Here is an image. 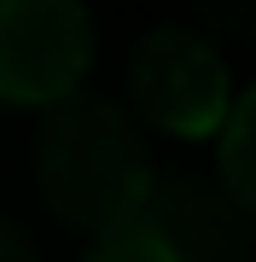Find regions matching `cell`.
<instances>
[{
  "label": "cell",
  "mask_w": 256,
  "mask_h": 262,
  "mask_svg": "<svg viewBox=\"0 0 256 262\" xmlns=\"http://www.w3.org/2000/svg\"><path fill=\"white\" fill-rule=\"evenodd\" d=\"M152 158L146 134L123 105L99 94H70L47 105L35 128V187L58 222L105 233L140 215L152 192Z\"/></svg>",
  "instance_id": "6da1fadb"
},
{
  "label": "cell",
  "mask_w": 256,
  "mask_h": 262,
  "mask_svg": "<svg viewBox=\"0 0 256 262\" xmlns=\"http://www.w3.org/2000/svg\"><path fill=\"white\" fill-rule=\"evenodd\" d=\"M128 105L134 122H152L175 140H204L233 105V76L221 47L192 24H157L128 53Z\"/></svg>",
  "instance_id": "7a4b0ae2"
},
{
  "label": "cell",
  "mask_w": 256,
  "mask_h": 262,
  "mask_svg": "<svg viewBox=\"0 0 256 262\" xmlns=\"http://www.w3.org/2000/svg\"><path fill=\"white\" fill-rule=\"evenodd\" d=\"M94 70V18L82 0H0V99L58 105Z\"/></svg>",
  "instance_id": "3957f363"
},
{
  "label": "cell",
  "mask_w": 256,
  "mask_h": 262,
  "mask_svg": "<svg viewBox=\"0 0 256 262\" xmlns=\"http://www.w3.org/2000/svg\"><path fill=\"white\" fill-rule=\"evenodd\" d=\"M140 222L169 245L175 262H256L250 210H239L221 181H204V175L152 181Z\"/></svg>",
  "instance_id": "277c9868"
},
{
  "label": "cell",
  "mask_w": 256,
  "mask_h": 262,
  "mask_svg": "<svg viewBox=\"0 0 256 262\" xmlns=\"http://www.w3.org/2000/svg\"><path fill=\"white\" fill-rule=\"evenodd\" d=\"M216 169L239 210L256 215V88H245L216 128Z\"/></svg>",
  "instance_id": "5b68a950"
},
{
  "label": "cell",
  "mask_w": 256,
  "mask_h": 262,
  "mask_svg": "<svg viewBox=\"0 0 256 262\" xmlns=\"http://www.w3.org/2000/svg\"><path fill=\"white\" fill-rule=\"evenodd\" d=\"M82 262H175V256H169V245H163L152 227L134 215V222H123V227L94 233V245H87Z\"/></svg>",
  "instance_id": "8992f818"
},
{
  "label": "cell",
  "mask_w": 256,
  "mask_h": 262,
  "mask_svg": "<svg viewBox=\"0 0 256 262\" xmlns=\"http://www.w3.org/2000/svg\"><path fill=\"white\" fill-rule=\"evenodd\" d=\"M192 29H204L210 41L256 47V0H192Z\"/></svg>",
  "instance_id": "52a82bcc"
},
{
  "label": "cell",
  "mask_w": 256,
  "mask_h": 262,
  "mask_svg": "<svg viewBox=\"0 0 256 262\" xmlns=\"http://www.w3.org/2000/svg\"><path fill=\"white\" fill-rule=\"evenodd\" d=\"M0 262H41L35 245H29V233L18 222H6V215H0Z\"/></svg>",
  "instance_id": "ba28073f"
}]
</instances>
